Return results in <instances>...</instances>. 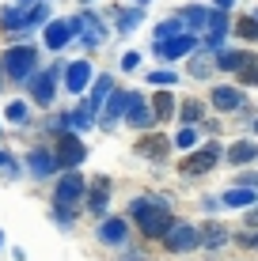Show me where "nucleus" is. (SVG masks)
I'll return each instance as SVG.
<instances>
[{"label": "nucleus", "mask_w": 258, "mask_h": 261, "mask_svg": "<svg viewBox=\"0 0 258 261\" xmlns=\"http://www.w3.org/2000/svg\"><path fill=\"white\" fill-rule=\"evenodd\" d=\"M129 216L140 227V235H148V239H163L167 231H171V223H175L163 197H137V201L129 204Z\"/></svg>", "instance_id": "nucleus-1"}, {"label": "nucleus", "mask_w": 258, "mask_h": 261, "mask_svg": "<svg viewBox=\"0 0 258 261\" xmlns=\"http://www.w3.org/2000/svg\"><path fill=\"white\" fill-rule=\"evenodd\" d=\"M8 121H27V102H12L8 106Z\"/></svg>", "instance_id": "nucleus-36"}, {"label": "nucleus", "mask_w": 258, "mask_h": 261, "mask_svg": "<svg viewBox=\"0 0 258 261\" xmlns=\"http://www.w3.org/2000/svg\"><path fill=\"white\" fill-rule=\"evenodd\" d=\"M126 121L133 125V129H148L156 118H152V110L145 106V98H140L137 91H126Z\"/></svg>", "instance_id": "nucleus-8"}, {"label": "nucleus", "mask_w": 258, "mask_h": 261, "mask_svg": "<svg viewBox=\"0 0 258 261\" xmlns=\"http://www.w3.org/2000/svg\"><path fill=\"white\" fill-rule=\"evenodd\" d=\"M217 4H220V8H228V4H232V0H217Z\"/></svg>", "instance_id": "nucleus-44"}, {"label": "nucleus", "mask_w": 258, "mask_h": 261, "mask_svg": "<svg viewBox=\"0 0 258 261\" xmlns=\"http://www.w3.org/2000/svg\"><path fill=\"white\" fill-rule=\"evenodd\" d=\"M73 34H76L73 23L53 19V23H46V46H50V49H61V46H68V42H73Z\"/></svg>", "instance_id": "nucleus-11"}, {"label": "nucleus", "mask_w": 258, "mask_h": 261, "mask_svg": "<svg viewBox=\"0 0 258 261\" xmlns=\"http://www.w3.org/2000/svg\"><path fill=\"white\" fill-rule=\"evenodd\" d=\"M239 84H251V87H258V65H247L243 72H239Z\"/></svg>", "instance_id": "nucleus-37"}, {"label": "nucleus", "mask_w": 258, "mask_h": 261, "mask_svg": "<svg viewBox=\"0 0 258 261\" xmlns=\"http://www.w3.org/2000/svg\"><path fill=\"white\" fill-rule=\"evenodd\" d=\"M201 114H205V106H201L198 98H186V102L179 106V118H182V125H194V121H201Z\"/></svg>", "instance_id": "nucleus-24"}, {"label": "nucleus", "mask_w": 258, "mask_h": 261, "mask_svg": "<svg viewBox=\"0 0 258 261\" xmlns=\"http://www.w3.org/2000/svg\"><path fill=\"white\" fill-rule=\"evenodd\" d=\"M224 155V148H220L217 140L213 144H205V148H198V151H190V155H186V163H182V174H209L213 167H217V159Z\"/></svg>", "instance_id": "nucleus-4"}, {"label": "nucleus", "mask_w": 258, "mask_h": 261, "mask_svg": "<svg viewBox=\"0 0 258 261\" xmlns=\"http://www.w3.org/2000/svg\"><path fill=\"white\" fill-rule=\"evenodd\" d=\"M46 12H50L46 4H34V8H27V27H38V23H46Z\"/></svg>", "instance_id": "nucleus-30"}, {"label": "nucleus", "mask_w": 258, "mask_h": 261, "mask_svg": "<svg viewBox=\"0 0 258 261\" xmlns=\"http://www.w3.org/2000/svg\"><path fill=\"white\" fill-rule=\"evenodd\" d=\"M137 4H145V0H137Z\"/></svg>", "instance_id": "nucleus-47"}, {"label": "nucleus", "mask_w": 258, "mask_h": 261, "mask_svg": "<svg viewBox=\"0 0 258 261\" xmlns=\"http://www.w3.org/2000/svg\"><path fill=\"white\" fill-rule=\"evenodd\" d=\"M152 118H156V121H167V118H175V98L167 95V91H159V95L152 98Z\"/></svg>", "instance_id": "nucleus-22"}, {"label": "nucleus", "mask_w": 258, "mask_h": 261, "mask_svg": "<svg viewBox=\"0 0 258 261\" xmlns=\"http://www.w3.org/2000/svg\"><path fill=\"white\" fill-rule=\"evenodd\" d=\"M122 261H145V257H140V250H126V257H122Z\"/></svg>", "instance_id": "nucleus-43"}, {"label": "nucleus", "mask_w": 258, "mask_h": 261, "mask_svg": "<svg viewBox=\"0 0 258 261\" xmlns=\"http://www.w3.org/2000/svg\"><path fill=\"white\" fill-rule=\"evenodd\" d=\"M224 31H228V15L217 12L209 19V49H220V42H224Z\"/></svg>", "instance_id": "nucleus-21"}, {"label": "nucleus", "mask_w": 258, "mask_h": 261, "mask_svg": "<svg viewBox=\"0 0 258 261\" xmlns=\"http://www.w3.org/2000/svg\"><path fill=\"white\" fill-rule=\"evenodd\" d=\"M84 159H87L84 140H80L73 129H65V133H61V140H57V167L61 170H76Z\"/></svg>", "instance_id": "nucleus-3"}, {"label": "nucleus", "mask_w": 258, "mask_h": 261, "mask_svg": "<svg viewBox=\"0 0 258 261\" xmlns=\"http://www.w3.org/2000/svg\"><path fill=\"white\" fill-rule=\"evenodd\" d=\"M137 23H140V12H137V8H133V12H122V15H118V27H122V31H133Z\"/></svg>", "instance_id": "nucleus-32"}, {"label": "nucleus", "mask_w": 258, "mask_h": 261, "mask_svg": "<svg viewBox=\"0 0 258 261\" xmlns=\"http://www.w3.org/2000/svg\"><path fill=\"white\" fill-rule=\"evenodd\" d=\"M73 27H76V31H84V42H87V46H99V42L106 38V31L91 19V15H76Z\"/></svg>", "instance_id": "nucleus-18"}, {"label": "nucleus", "mask_w": 258, "mask_h": 261, "mask_svg": "<svg viewBox=\"0 0 258 261\" xmlns=\"http://www.w3.org/2000/svg\"><path fill=\"white\" fill-rule=\"evenodd\" d=\"M213 102H217V110H239V102H243V91L239 87H213Z\"/></svg>", "instance_id": "nucleus-17"}, {"label": "nucleus", "mask_w": 258, "mask_h": 261, "mask_svg": "<svg viewBox=\"0 0 258 261\" xmlns=\"http://www.w3.org/2000/svg\"><path fill=\"white\" fill-rule=\"evenodd\" d=\"M110 91H114V80H110V76H99V80H95V87H91V98H87V114H91V118H95V114H99L103 106H106Z\"/></svg>", "instance_id": "nucleus-14"}, {"label": "nucleus", "mask_w": 258, "mask_h": 261, "mask_svg": "<svg viewBox=\"0 0 258 261\" xmlns=\"http://www.w3.org/2000/svg\"><path fill=\"white\" fill-rule=\"evenodd\" d=\"M209 68H213V61H209V57H198V61L190 65V76H209Z\"/></svg>", "instance_id": "nucleus-35"}, {"label": "nucleus", "mask_w": 258, "mask_h": 261, "mask_svg": "<svg viewBox=\"0 0 258 261\" xmlns=\"http://www.w3.org/2000/svg\"><path fill=\"white\" fill-rule=\"evenodd\" d=\"M148 84H175V72H167V68L148 72Z\"/></svg>", "instance_id": "nucleus-38"}, {"label": "nucleus", "mask_w": 258, "mask_h": 261, "mask_svg": "<svg viewBox=\"0 0 258 261\" xmlns=\"http://www.w3.org/2000/svg\"><path fill=\"white\" fill-rule=\"evenodd\" d=\"M163 246L171 250V254H190V250H198V227L194 223H171V231L163 235Z\"/></svg>", "instance_id": "nucleus-6"}, {"label": "nucleus", "mask_w": 258, "mask_h": 261, "mask_svg": "<svg viewBox=\"0 0 258 261\" xmlns=\"http://www.w3.org/2000/svg\"><path fill=\"white\" fill-rule=\"evenodd\" d=\"M228 239H232V235H228L224 223H205V227L198 231V246H205V250H220Z\"/></svg>", "instance_id": "nucleus-13"}, {"label": "nucleus", "mask_w": 258, "mask_h": 261, "mask_svg": "<svg viewBox=\"0 0 258 261\" xmlns=\"http://www.w3.org/2000/svg\"><path fill=\"white\" fill-rule=\"evenodd\" d=\"M243 223H247V231H258V204L243 212Z\"/></svg>", "instance_id": "nucleus-41"}, {"label": "nucleus", "mask_w": 258, "mask_h": 261, "mask_svg": "<svg viewBox=\"0 0 258 261\" xmlns=\"http://www.w3.org/2000/svg\"><path fill=\"white\" fill-rule=\"evenodd\" d=\"M182 19H186V23H190V27H201V23H205V8H198V4H190V8H186V12H182Z\"/></svg>", "instance_id": "nucleus-31"}, {"label": "nucleus", "mask_w": 258, "mask_h": 261, "mask_svg": "<svg viewBox=\"0 0 258 261\" xmlns=\"http://www.w3.org/2000/svg\"><path fill=\"white\" fill-rule=\"evenodd\" d=\"M87 208H91L95 216H103V212H106V190H103V186H99V190H95L91 197H87Z\"/></svg>", "instance_id": "nucleus-28"}, {"label": "nucleus", "mask_w": 258, "mask_h": 261, "mask_svg": "<svg viewBox=\"0 0 258 261\" xmlns=\"http://www.w3.org/2000/svg\"><path fill=\"white\" fill-rule=\"evenodd\" d=\"M99 239L106 246H122V242L129 239V223L126 220H103L99 223Z\"/></svg>", "instance_id": "nucleus-12"}, {"label": "nucleus", "mask_w": 258, "mask_h": 261, "mask_svg": "<svg viewBox=\"0 0 258 261\" xmlns=\"http://www.w3.org/2000/svg\"><path fill=\"white\" fill-rule=\"evenodd\" d=\"M175 34H182V31H179V19L159 23V27H156V42H167V38H175Z\"/></svg>", "instance_id": "nucleus-29"}, {"label": "nucleus", "mask_w": 258, "mask_h": 261, "mask_svg": "<svg viewBox=\"0 0 258 261\" xmlns=\"http://www.w3.org/2000/svg\"><path fill=\"white\" fill-rule=\"evenodd\" d=\"M126 118V91H110L106 98V114H103V125L106 129H114V121Z\"/></svg>", "instance_id": "nucleus-19"}, {"label": "nucleus", "mask_w": 258, "mask_h": 261, "mask_svg": "<svg viewBox=\"0 0 258 261\" xmlns=\"http://www.w3.org/2000/svg\"><path fill=\"white\" fill-rule=\"evenodd\" d=\"M254 155H258V148L251 140H236L232 148H228V163H232V167H247Z\"/></svg>", "instance_id": "nucleus-20"}, {"label": "nucleus", "mask_w": 258, "mask_h": 261, "mask_svg": "<svg viewBox=\"0 0 258 261\" xmlns=\"http://www.w3.org/2000/svg\"><path fill=\"white\" fill-rule=\"evenodd\" d=\"M137 61H140L137 53H126V57H122V68H137Z\"/></svg>", "instance_id": "nucleus-42"}, {"label": "nucleus", "mask_w": 258, "mask_h": 261, "mask_svg": "<svg viewBox=\"0 0 258 261\" xmlns=\"http://www.w3.org/2000/svg\"><path fill=\"white\" fill-rule=\"evenodd\" d=\"M239 190H258V170H243L239 174Z\"/></svg>", "instance_id": "nucleus-34"}, {"label": "nucleus", "mask_w": 258, "mask_h": 261, "mask_svg": "<svg viewBox=\"0 0 258 261\" xmlns=\"http://www.w3.org/2000/svg\"><path fill=\"white\" fill-rule=\"evenodd\" d=\"M0 246H4V235H0Z\"/></svg>", "instance_id": "nucleus-45"}, {"label": "nucleus", "mask_w": 258, "mask_h": 261, "mask_svg": "<svg viewBox=\"0 0 258 261\" xmlns=\"http://www.w3.org/2000/svg\"><path fill=\"white\" fill-rule=\"evenodd\" d=\"M68 72V76H65V87H68V91H84V87H87V80H91V65H87V61H73V65H68L65 68Z\"/></svg>", "instance_id": "nucleus-15"}, {"label": "nucleus", "mask_w": 258, "mask_h": 261, "mask_svg": "<svg viewBox=\"0 0 258 261\" xmlns=\"http://www.w3.org/2000/svg\"><path fill=\"white\" fill-rule=\"evenodd\" d=\"M57 72H61V68H53V72H34L31 95H34V102H38V106H50V102H53V80H57Z\"/></svg>", "instance_id": "nucleus-10"}, {"label": "nucleus", "mask_w": 258, "mask_h": 261, "mask_svg": "<svg viewBox=\"0 0 258 261\" xmlns=\"http://www.w3.org/2000/svg\"><path fill=\"white\" fill-rule=\"evenodd\" d=\"M254 129H258V118H254Z\"/></svg>", "instance_id": "nucleus-46"}, {"label": "nucleus", "mask_w": 258, "mask_h": 261, "mask_svg": "<svg viewBox=\"0 0 258 261\" xmlns=\"http://www.w3.org/2000/svg\"><path fill=\"white\" fill-rule=\"evenodd\" d=\"M194 49H198V38H194V34H175V38H167V42H156V53H159V57H167V61L190 57Z\"/></svg>", "instance_id": "nucleus-7"}, {"label": "nucleus", "mask_w": 258, "mask_h": 261, "mask_svg": "<svg viewBox=\"0 0 258 261\" xmlns=\"http://www.w3.org/2000/svg\"><path fill=\"white\" fill-rule=\"evenodd\" d=\"M0 170H4L8 178H15V174H19V170H15V159L8 155V151H0Z\"/></svg>", "instance_id": "nucleus-39"}, {"label": "nucleus", "mask_w": 258, "mask_h": 261, "mask_svg": "<svg viewBox=\"0 0 258 261\" xmlns=\"http://www.w3.org/2000/svg\"><path fill=\"white\" fill-rule=\"evenodd\" d=\"M236 242H239L243 250H258V231H239Z\"/></svg>", "instance_id": "nucleus-33"}, {"label": "nucleus", "mask_w": 258, "mask_h": 261, "mask_svg": "<svg viewBox=\"0 0 258 261\" xmlns=\"http://www.w3.org/2000/svg\"><path fill=\"white\" fill-rule=\"evenodd\" d=\"M0 23H4L8 31H15V27H27V8H8V12H0Z\"/></svg>", "instance_id": "nucleus-25"}, {"label": "nucleus", "mask_w": 258, "mask_h": 261, "mask_svg": "<svg viewBox=\"0 0 258 261\" xmlns=\"http://www.w3.org/2000/svg\"><path fill=\"white\" fill-rule=\"evenodd\" d=\"M27 170H31L34 178H50L53 170H57V155H53L50 148H31L27 151Z\"/></svg>", "instance_id": "nucleus-9"}, {"label": "nucleus", "mask_w": 258, "mask_h": 261, "mask_svg": "<svg viewBox=\"0 0 258 261\" xmlns=\"http://www.w3.org/2000/svg\"><path fill=\"white\" fill-rule=\"evenodd\" d=\"M137 151H140V155H148V159H163L167 155V140L163 137H145L137 144Z\"/></svg>", "instance_id": "nucleus-23"}, {"label": "nucleus", "mask_w": 258, "mask_h": 261, "mask_svg": "<svg viewBox=\"0 0 258 261\" xmlns=\"http://www.w3.org/2000/svg\"><path fill=\"white\" fill-rule=\"evenodd\" d=\"M34 68H38V53H34V46H12L4 53V72L12 80H27Z\"/></svg>", "instance_id": "nucleus-2"}, {"label": "nucleus", "mask_w": 258, "mask_h": 261, "mask_svg": "<svg viewBox=\"0 0 258 261\" xmlns=\"http://www.w3.org/2000/svg\"><path fill=\"white\" fill-rule=\"evenodd\" d=\"M239 34H243V38H258V23L254 19H239Z\"/></svg>", "instance_id": "nucleus-40"}, {"label": "nucleus", "mask_w": 258, "mask_h": 261, "mask_svg": "<svg viewBox=\"0 0 258 261\" xmlns=\"http://www.w3.org/2000/svg\"><path fill=\"white\" fill-rule=\"evenodd\" d=\"M80 197H84V178H80V170H65L57 190H53V204H57V208H73Z\"/></svg>", "instance_id": "nucleus-5"}, {"label": "nucleus", "mask_w": 258, "mask_h": 261, "mask_svg": "<svg viewBox=\"0 0 258 261\" xmlns=\"http://www.w3.org/2000/svg\"><path fill=\"white\" fill-rule=\"evenodd\" d=\"M220 204H228V208H254V204H258V193L254 190H239V186H236V190H228L224 197H220Z\"/></svg>", "instance_id": "nucleus-16"}, {"label": "nucleus", "mask_w": 258, "mask_h": 261, "mask_svg": "<svg viewBox=\"0 0 258 261\" xmlns=\"http://www.w3.org/2000/svg\"><path fill=\"white\" fill-rule=\"evenodd\" d=\"M194 144H198V133H194V125H182V133H179V137H175V148L190 151Z\"/></svg>", "instance_id": "nucleus-27"}, {"label": "nucleus", "mask_w": 258, "mask_h": 261, "mask_svg": "<svg viewBox=\"0 0 258 261\" xmlns=\"http://www.w3.org/2000/svg\"><path fill=\"white\" fill-rule=\"evenodd\" d=\"M217 65L224 68V72H232V68H247L251 61H247V53H220V57H217Z\"/></svg>", "instance_id": "nucleus-26"}]
</instances>
